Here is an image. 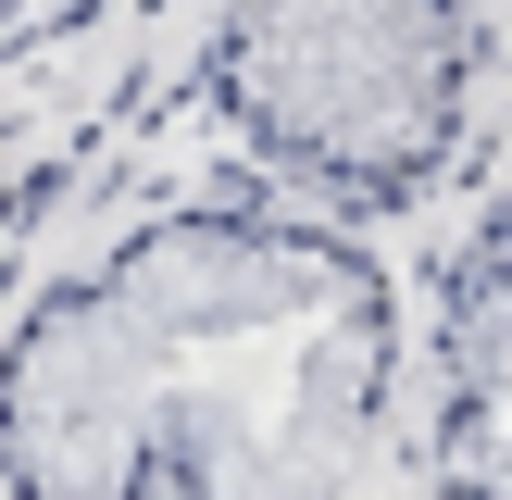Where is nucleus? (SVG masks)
I'll list each match as a JSON object with an SVG mask.
<instances>
[{
	"mask_svg": "<svg viewBox=\"0 0 512 500\" xmlns=\"http://www.w3.org/2000/svg\"><path fill=\"white\" fill-rule=\"evenodd\" d=\"M375 275L288 225H163L0 375L25 500H338L375 438Z\"/></svg>",
	"mask_w": 512,
	"mask_h": 500,
	"instance_id": "1",
	"label": "nucleus"
},
{
	"mask_svg": "<svg viewBox=\"0 0 512 500\" xmlns=\"http://www.w3.org/2000/svg\"><path fill=\"white\" fill-rule=\"evenodd\" d=\"M238 88L275 150L325 175H400L450 113V13L438 0H250Z\"/></svg>",
	"mask_w": 512,
	"mask_h": 500,
	"instance_id": "2",
	"label": "nucleus"
},
{
	"mask_svg": "<svg viewBox=\"0 0 512 500\" xmlns=\"http://www.w3.org/2000/svg\"><path fill=\"white\" fill-rule=\"evenodd\" d=\"M438 463H450V500H512V200L488 213V238L450 263Z\"/></svg>",
	"mask_w": 512,
	"mask_h": 500,
	"instance_id": "3",
	"label": "nucleus"
}]
</instances>
